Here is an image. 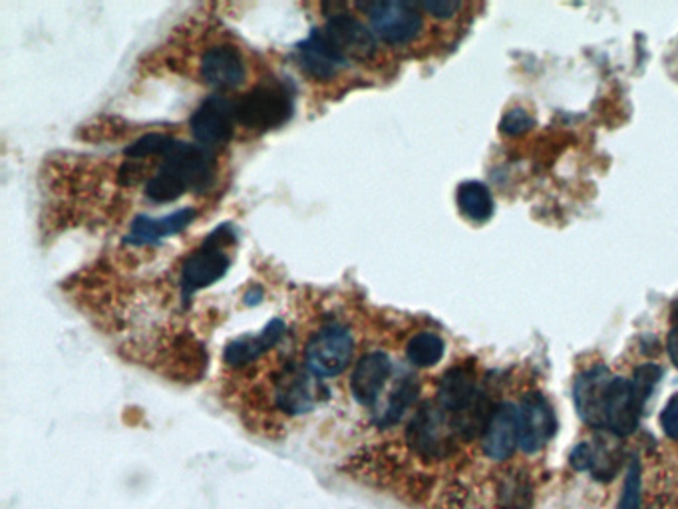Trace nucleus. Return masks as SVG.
Instances as JSON below:
<instances>
[{
    "instance_id": "f257e3e1",
    "label": "nucleus",
    "mask_w": 678,
    "mask_h": 509,
    "mask_svg": "<svg viewBox=\"0 0 678 509\" xmlns=\"http://www.w3.org/2000/svg\"><path fill=\"white\" fill-rule=\"evenodd\" d=\"M295 112V90L283 80H263L235 102L237 126L257 134L285 126Z\"/></svg>"
},
{
    "instance_id": "f03ea898",
    "label": "nucleus",
    "mask_w": 678,
    "mask_h": 509,
    "mask_svg": "<svg viewBox=\"0 0 678 509\" xmlns=\"http://www.w3.org/2000/svg\"><path fill=\"white\" fill-rule=\"evenodd\" d=\"M231 225H219L203 239V244L183 261L180 289L183 301H190L197 291H203L225 276L231 267L229 245H234Z\"/></svg>"
},
{
    "instance_id": "7ed1b4c3",
    "label": "nucleus",
    "mask_w": 678,
    "mask_h": 509,
    "mask_svg": "<svg viewBox=\"0 0 678 509\" xmlns=\"http://www.w3.org/2000/svg\"><path fill=\"white\" fill-rule=\"evenodd\" d=\"M357 352L354 332L347 323L330 318L323 323L305 344V366L323 378H337L350 369Z\"/></svg>"
},
{
    "instance_id": "20e7f679",
    "label": "nucleus",
    "mask_w": 678,
    "mask_h": 509,
    "mask_svg": "<svg viewBox=\"0 0 678 509\" xmlns=\"http://www.w3.org/2000/svg\"><path fill=\"white\" fill-rule=\"evenodd\" d=\"M361 9L371 22V31L378 38V43L394 48L413 44L425 31V16L418 2L378 0L361 4Z\"/></svg>"
},
{
    "instance_id": "39448f33",
    "label": "nucleus",
    "mask_w": 678,
    "mask_h": 509,
    "mask_svg": "<svg viewBox=\"0 0 678 509\" xmlns=\"http://www.w3.org/2000/svg\"><path fill=\"white\" fill-rule=\"evenodd\" d=\"M271 398L279 412L295 418L313 412L318 404L329 398V391L305 364L286 361L273 376Z\"/></svg>"
},
{
    "instance_id": "423d86ee",
    "label": "nucleus",
    "mask_w": 678,
    "mask_h": 509,
    "mask_svg": "<svg viewBox=\"0 0 678 509\" xmlns=\"http://www.w3.org/2000/svg\"><path fill=\"white\" fill-rule=\"evenodd\" d=\"M456 432L450 414L438 403H425L406 428V444L426 462L445 460L456 448Z\"/></svg>"
},
{
    "instance_id": "0eeeda50",
    "label": "nucleus",
    "mask_w": 678,
    "mask_h": 509,
    "mask_svg": "<svg viewBox=\"0 0 678 509\" xmlns=\"http://www.w3.org/2000/svg\"><path fill=\"white\" fill-rule=\"evenodd\" d=\"M320 29L350 63H372L378 56V38L359 16L350 12L335 9Z\"/></svg>"
},
{
    "instance_id": "6e6552de",
    "label": "nucleus",
    "mask_w": 678,
    "mask_h": 509,
    "mask_svg": "<svg viewBox=\"0 0 678 509\" xmlns=\"http://www.w3.org/2000/svg\"><path fill=\"white\" fill-rule=\"evenodd\" d=\"M235 126V102L223 94L205 98L190 117L191 136L203 148L225 146L234 138Z\"/></svg>"
},
{
    "instance_id": "1a4fd4ad",
    "label": "nucleus",
    "mask_w": 678,
    "mask_h": 509,
    "mask_svg": "<svg viewBox=\"0 0 678 509\" xmlns=\"http://www.w3.org/2000/svg\"><path fill=\"white\" fill-rule=\"evenodd\" d=\"M520 448L526 454H540L557 432V416L541 393L526 394L518 406Z\"/></svg>"
},
{
    "instance_id": "9d476101",
    "label": "nucleus",
    "mask_w": 678,
    "mask_h": 509,
    "mask_svg": "<svg viewBox=\"0 0 678 509\" xmlns=\"http://www.w3.org/2000/svg\"><path fill=\"white\" fill-rule=\"evenodd\" d=\"M297 63L305 75L318 82H330L337 76L350 68V60L340 53L323 29L310 31L305 41L295 46Z\"/></svg>"
},
{
    "instance_id": "9b49d317",
    "label": "nucleus",
    "mask_w": 678,
    "mask_h": 509,
    "mask_svg": "<svg viewBox=\"0 0 678 509\" xmlns=\"http://www.w3.org/2000/svg\"><path fill=\"white\" fill-rule=\"evenodd\" d=\"M200 76L212 90L231 92L247 80V60L235 44H215L203 53Z\"/></svg>"
},
{
    "instance_id": "f8f14e48",
    "label": "nucleus",
    "mask_w": 678,
    "mask_h": 509,
    "mask_svg": "<svg viewBox=\"0 0 678 509\" xmlns=\"http://www.w3.org/2000/svg\"><path fill=\"white\" fill-rule=\"evenodd\" d=\"M645 404L647 403L639 396L633 382L623 376H613L604 400V430H609L617 438L633 434L641 425Z\"/></svg>"
},
{
    "instance_id": "ddd939ff",
    "label": "nucleus",
    "mask_w": 678,
    "mask_h": 509,
    "mask_svg": "<svg viewBox=\"0 0 678 509\" xmlns=\"http://www.w3.org/2000/svg\"><path fill=\"white\" fill-rule=\"evenodd\" d=\"M393 359L384 350H371L364 352L359 362L354 364L350 374L349 388L354 403L364 408H374L386 384L393 376Z\"/></svg>"
},
{
    "instance_id": "4468645a",
    "label": "nucleus",
    "mask_w": 678,
    "mask_h": 509,
    "mask_svg": "<svg viewBox=\"0 0 678 509\" xmlns=\"http://www.w3.org/2000/svg\"><path fill=\"white\" fill-rule=\"evenodd\" d=\"M613 381L611 371L599 364L581 372L573 386V400L579 418L594 430H604V400L609 384Z\"/></svg>"
},
{
    "instance_id": "2eb2a0df",
    "label": "nucleus",
    "mask_w": 678,
    "mask_h": 509,
    "mask_svg": "<svg viewBox=\"0 0 678 509\" xmlns=\"http://www.w3.org/2000/svg\"><path fill=\"white\" fill-rule=\"evenodd\" d=\"M520 448V418L518 406L501 403L489 418L482 436V450L494 462H506Z\"/></svg>"
},
{
    "instance_id": "dca6fc26",
    "label": "nucleus",
    "mask_w": 678,
    "mask_h": 509,
    "mask_svg": "<svg viewBox=\"0 0 678 509\" xmlns=\"http://www.w3.org/2000/svg\"><path fill=\"white\" fill-rule=\"evenodd\" d=\"M286 325L281 318H273L267 323L265 329L257 335H244L227 342L223 349V362L229 369H247L261 357H265L269 350L275 349L281 339L285 337Z\"/></svg>"
},
{
    "instance_id": "f3484780",
    "label": "nucleus",
    "mask_w": 678,
    "mask_h": 509,
    "mask_svg": "<svg viewBox=\"0 0 678 509\" xmlns=\"http://www.w3.org/2000/svg\"><path fill=\"white\" fill-rule=\"evenodd\" d=\"M479 386H477L476 371L467 364H457L450 371L444 372V376L438 382V393L436 403L438 406L450 414L464 412L470 404L476 400Z\"/></svg>"
},
{
    "instance_id": "a211bd4d",
    "label": "nucleus",
    "mask_w": 678,
    "mask_h": 509,
    "mask_svg": "<svg viewBox=\"0 0 678 509\" xmlns=\"http://www.w3.org/2000/svg\"><path fill=\"white\" fill-rule=\"evenodd\" d=\"M197 212L193 207H181L178 212L170 213L166 217H149V215H138L134 222L129 223V231L126 235V244L129 245H151L158 244L171 235H180L183 229H188Z\"/></svg>"
},
{
    "instance_id": "6ab92c4d",
    "label": "nucleus",
    "mask_w": 678,
    "mask_h": 509,
    "mask_svg": "<svg viewBox=\"0 0 678 509\" xmlns=\"http://www.w3.org/2000/svg\"><path fill=\"white\" fill-rule=\"evenodd\" d=\"M420 396V382L413 374H403L386 398V404L378 412V428H393L404 418V414L413 408Z\"/></svg>"
},
{
    "instance_id": "aec40b11",
    "label": "nucleus",
    "mask_w": 678,
    "mask_h": 509,
    "mask_svg": "<svg viewBox=\"0 0 678 509\" xmlns=\"http://www.w3.org/2000/svg\"><path fill=\"white\" fill-rule=\"evenodd\" d=\"M146 197L154 203L178 202L190 191V183L181 176V171L171 163L170 159H163L158 171L146 183Z\"/></svg>"
},
{
    "instance_id": "412c9836",
    "label": "nucleus",
    "mask_w": 678,
    "mask_h": 509,
    "mask_svg": "<svg viewBox=\"0 0 678 509\" xmlns=\"http://www.w3.org/2000/svg\"><path fill=\"white\" fill-rule=\"evenodd\" d=\"M457 207L470 222H488L494 215V197L488 185L479 181H464L456 193Z\"/></svg>"
},
{
    "instance_id": "4be33fe9",
    "label": "nucleus",
    "mask_w": 678,
    "mask_h": 509,
    "mask_svg": "<svg viewBox=\"0 0 678 509\" xmlns=\"http://www.w3.org/2000/svg\"><path fill=\"white\" fill-rule=\"evenodd\" d=\"M445 344L440 335L425 330L414 335L406 344V359L416 369H432L444 359Z\"/></svg>"
},
{
    "instance_id": "5701e85b",
    "label": "nucleus",
    "mask_w": 678,
    "mask_h": 509,
    "mask_svg": "<svg viewBox=\"0 0 678 509\" xmlns=\"http://www.w3.org/2000/svg\"><path fill=\"white\" fill-rule=\"evenodd\" d=\"M178 144H180V139L178 138H171L168 134L151 132V134H146V136H142V138L136 139V142H132V144L124 149V156H126L127 159H134V161L151 158V156L168 158Z\"/></svg>"
},
{
    "instance_id": "b1692460",
    "label": "nucleus",
    "mask_w": 678,
    "mask_h": 509,
    "mask_svg": "<svg viewBox=\"0 0 678 509\" xmlns=\"http://www.w3.org/2000/svg\"><path fill=\"white\" fill-rule=\"evenodd\" d=\"M617 509H643V466L639 457L629 462Z\"/></svg>"
},
{
    "instance_id": "393cba45",
    "label": "nucleus",
    "mask_w": 678,
    "mask_h": 509,
    "mask_svg": "<svg viewBox=\"0 0 678 509\" xmlns=\"http://www.w3.org/2000/svg\"><path fill=\"white\" fill-rule=\"evenodd\" d=\"M660 376H663V371H660V366H657V364H643V366H639L633 372L631 382H633L636 393L645 403H647L648 396L653 394V391L657 388Z\"/></svg>"
},
{
    "instance_id": "a878e982",
    "label": "nucleus",
    "mask_w": 678,
    "mask_h": 509,
    "mask_svg": "<svg viewBox=\"0 0 678 509\" xmlns=\"http://www.w3.org/2000/svg\"><path fill=\"white\" fill-rule=\"evenodd\" d=\"M533 117L523 110V108H516V110H509L508 114L501 120V132L506 136H521L526 132H530L533 127Z\"/></svg>"
},
{
    "instance_id": "bb28decb",
    "label": "nucleus",
    "mask_w": 678,
    "mask_h": 509,
    "mask_svg": "<svg viewBox=\"0 0 678 509\" xmlns=\"http://www.w3.org/2000/svg\"><path fill=\"white\" fill-rule=\"evenodd\" d=\"M418 4H420L422 12H428V14H432L436 19H442V21L456 16L462 9L460 0H422Z\"/></svg>"
},
{
    "instance_id": "cd10ccee",
    "label": "nucleus",
    "mask_w": 678,
    "mask_h": 509,
    "mask_svg": "<svg viewBox=\"0 0 678 509\" xmlns=\"http://www.w3.org/2000/svg\"><path fill=\"white\" fill-rule=\"evenodd\" d=\"M660 426H663V432L678 442V394H675L667 406L663 408L660 412Z\"/></svg>"
},
{
    "instance_id": "c85d7f7f",
    "label": "nucleus",
    "mask_w": 678,
    "mask_h": 509,
    "mask_svg": "<svg viewBox=\"0 0 678 509\" xmlns=\"http://www.w3.org/2000/svg\"><path fill=\"white\" fill-rule=\"evenodd\" d=\"M667 350L668 357H670V362H673V364H675L678 369V327L670 330V335H668Z\"/></svg>"
},
{
    "instance_id": "c756f323",
    "label": "nucleus",
    "mask_w": 678,
    "mask_h": 509,
    "mask_svg": "<svg viewBox=\"0 0 678 509\" xmlns=\"http://www.w3.org/2000/svg\"><path fill=\"white\" fill-rule=\"evenodd\" d=\"M670 318H673V323H675V327H678V298L675 301V305L670 308Z\"/></svg>"
}]
</instances>
